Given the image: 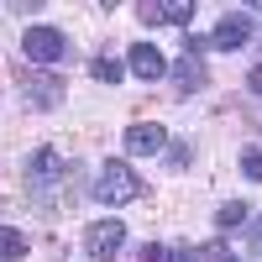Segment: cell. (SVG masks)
<instances>
[{"mask_svg":"<svg viewBox=\"0 0 262 262\" xmlns=\"http://www.w3.org/2000/svg\"><path fill=\"white\" fill-rule=\"evenodd\" d=\"M95 200L100 205H131L142 194V179H137V168L131 163H121V158H105L100 163V173H95Z\"/></svg>","mask_w":262,"mask_h":262,"instance_id":"6da1fadb","label":"cell"},{"mask_svg":"<svg viewBox=\"0 0 262 262\" xmlns=\"http://www.w3.org/2000/svg\"><path fill=\"white\" fill-rule=\"evenodd\" d=\"M21 48H27V58L37 63V69H53V63L69 58V37H63L58 27H27L21 32Z\"/></svg>","mask_w":262,"mask_h":262,"instance_id":"7a4b0ae2","label":"cell"},{"mask_svg":"<svg viewBox=\"0 0 262 262\" xmlns=\"http://www.w3.org/2000/svg\"><path fill=\"white\" fill-rule=\"evenodd\" d=\"M16 84H21V95H27L37 111H58V105H63V79L48 74V69H21Z\"/></svg>","mask_w":262,"mask_h":262,"instance_id":"3957f363","label":"cell"},{"mask_svg":"<svg viewBox=\"0 0 262 262\" xmlns=\"http://www.w3.org/2000/svg\"><path fill=\"white\" fill-rule=\"evenodd\" d=\"M252 32H257L252 11H226L221 21H215V32H210V48H221V53H231V48H247V42H252Z\"/></svg>","mask_w":262,"mask_h":262,"instance_id":"277c9868","label":"cell"},{"mask_svg":"<svg viewBox=\"0 0 262 262\" xmlns=\"http://www.w3.org/2000/svg\"><path fill=\"white\" fill-rule=\"evenodd\" d=\"M69 163H63V152H53V147H37L32 158H27V184L32 189H53V184H63L69 179Z\"/></svg>","mask_w":262,"mask_h":262,"instance_id":"5b68a950","label":"cell"},{"mask_svg":"<svg viewBox=\"0 0 262 262\" xmlns=\"http://www.w3.org/2000/svg\"><path fill=\"white\" fill-rule=\"evenodd\" d=\"M121 247H126V226H121V221H95V226H84V252H90L95 262H111Z\"/></svg>","mask_w":262,"mask_h":262,"instance_id":"8992f818","label":"cell"},{"mask_svg":"<svg viewBox=\"0 0 262 262\" xmlns=\"http://www.w3.org/2000/svg\"><path fill=\"white\" fill-rule=\"evenodd\" d=\"M205 48H210V37H189V48H184V58L173 63V84L189 95V90H205Z\"/></svg>","mask_w":262,"mask_h":262,"instance_id":"52a82bcc","label":"cell"},{"mask_svg":"<svg viewBox=\"0 0 262 262\" xmlns=\"http://www.w3.org/2000/svg\"><path fill=\"white\" fill-rule=\"evenodd\" d=\"M168 147V131L158 121H137V126H126V152L131 158H158V152Z\"/></svg>","mask_w":262,"mask_h":262,"instance_id":"ba28073f","label":"cell"},{"mask_svg":"<svg viewBox=\"0 0 262 262\" xmlns=\"http://www.w3.org/2000/svg\"><path fill=\"white\" fill-rule=\"evenodd\" d=\"M142 21H152V27H184V21H194V0H179V6H163V0H142Z\"/></svg>","mask_w":262,"mask_h":262,"instance_id":"9c48e42d","label":"cell"},{"mask_svg":"<svg viewBox=\"0 0 262 262\" xmlns=\"http://www.w3.org/2000/svg\"><path fill=\"white\" fill-rule=\"evenodd\" d=\"M126 63H131V74H137V79H163V74H168V58L152 48V42H137V48L126 53Z\"/></svg>","mask_w":262,"mask_h":262,"instance_id":"30bf717a","label":"cell"},{"mask_svg":"<svg viewBox=\"0 0 262 262\" xmlns=\"http://www.w3.org/2000/svg\"><path fill=\"white\" fill-rule=\"evenodd\" d=\"M194 257H200L194 247H168V242H147L137 252V262H194Z\"/></svg>","mask_w":262,"mask_h":262,"instance_id":"8fae6325","label":"cell"},{"mask_svg":"<svg viewBox=\"0 0 262 262\" xmlns=\"http://www.w3.org/2000/svg\"><path fill=\"white\" fill-rule=\"evenodd\" d=\"M215 226H221V231H236V226H247V205H242V200L221 205V210H215Z\"/></svg>","mask_w":262,"mask_h":262,"instance_id":"7c38bea8","label":"cell"},{"mask_svg":"<svg viewBox=\"0 0 262 262\" xmlns=\"http://www.w3.org/2000/svg\"><path fill=\"white\" fill-rule=\"evenodd\" d=\"M21 252H27V236L11 231V226H0V262H11V257H21Z\"/></svg>","mask_w":262,"mask_h":262,"instance_id":"4fadbf2b","label":"cell"},{"mask_svg":"<svg viewBox=\"0 0 262 262\" xmlns=\"http://www.w3.org/2000/svg\"><path fill=\"white\" fill-rule=\"evenodd\" d=\"M90 74H95L100 84H121V74H126V69H121V63H116V58H105V53H100V58L90 63Z\"/></svg>","mask_w":262,"mask_h":262,"instance_id":"5bb4252c","label":"cell"},{"mask_svg":"<svg viewBox=\"0 0 262 262\" xmlns=\"http://www.w3.org/2000/svg\"><path fill=\"white\" fill-rule=\"evenodd\" d=\"M242 173H247V179H262V142L242 152Z\"/></svg>","mask_w":262,"mask_h":262,"instance_id":"9a60e30c","label":"cell"},{"mask_svg":"<svg viewBox=\"0 0 262 262\" xmlns=\"http://www.w3.org/2000/svg\"><path fill=\"white\" fill-rule=\"evenodd\" d=\"M168 147H173V152H168V163H173V168H189L194 147H189V142H168Z\"/></svg>","mask_w":262,"mask_h":262,"instance_id":"2e32d148","label":"cell"},{"mask_svg":"<svg viewBox=\"0 0 262 262\" xmlns=\"http://www.w3.org/2000/svg\"><path fill=\"white\" fill-rule=\"evenodd\" d=\"M247 252H252V257H262V215H257L252 231H247Z\"/></svg>","mask_w":262,"mask_h":262,"instance_id":"e0dca14e","label":"cell"},{"mask_svg":"<svg viewBox=\"0 0 262 262\" xmlns=\"http://www.w3.org/2000/svg\"><path fill=\"white\" fill-rule=\"evenodd\" d=\"M247 90H252V95H262V63H252V74H247Z\"/></svg>","mask_w":262,"mask_h":262,"instance_id":"ac0fdd59","label":"cell"},{"mask_svg":"<svg viewBox=\"0 0 262 262\" xmlns=\"http://www.w3.org/2000/svg\"><path fill=\"white\" fill-rule=\"evenodd\" d=\"M221 262H236V257H226V252H221Z\"/></svg>","mask_w":262,"mask_h":262,"instance_id":"d6986e66","label":"cell"}]
</instances>
